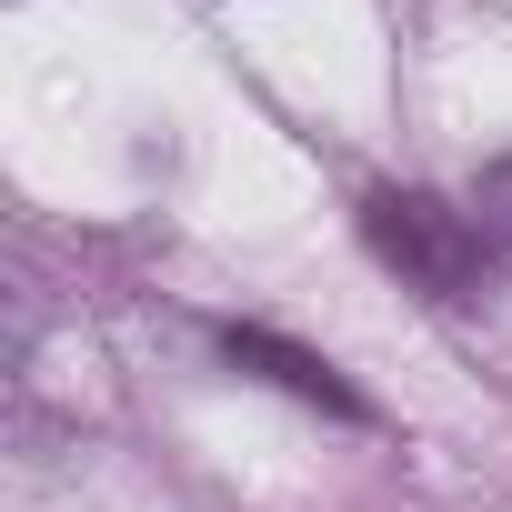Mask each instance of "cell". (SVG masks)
I'll return each mask as SVG.
<instances>
[{"instance_id": "obj_1", "label": "cell", "mask_w": 512, "mask_h": 512, "mask_svg": "<svg viewBox=\"0 0 512 512\" xmlns=\"http://www.w3.org/2000/svg\"><path fill=\"white\" fill-rule=\"evenodd\" d=\"M362 241L422 302H482L492 262H502V251L482 241V221H472V201H442V191H412V181L362 191Z\"/></svg>"}, {"instance_id": "obj_2", "label": "cell", "mask_w": 512, "mask_h": 512, "mask_svg": "<svg viewBox=\"0 0 512 512\" xmlns=\"http://www.w3.org/2000/svg\"><path fill=\"white\" fill-rule=\"evenodd\" d=\"M221 362H231V372L282 382L292 402H312V412H332V422H372V402H362L322 352H302V342H282V332H262V322H231V332H221Z\"/></svg>"}, {"instance_id": "obj_3", "label": "cell", "mask_w": 512, "mask_h": 512, "mask_svg": "<svg viewBox=\"0 0 512 512\" xmlns=\"http://www.w3.org/2000/svg\"><path fill=\"white\" fill-rule=\"evenodd\" d=\"M472 221H482V241H492L502 262H512V151H502V161L472 181Z\"/></svg>"}]
</instances>
